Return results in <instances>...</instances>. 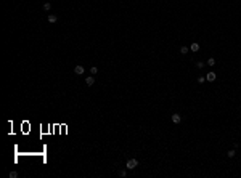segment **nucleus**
<instances>
[{"mask_svg": "<svg viewBox=\"0 0 241 178\" xmlns=\"http://www.w3.org/2000/svg\"><path fill=\"white\" fill-rule=\"evenodd\" d=\"M198 82H199V84H204V82H206V77H202V75L198 77Z\"/></svg>", "mask_w": 241, "mask_h": 178, "instance_id": "2eb2a0df", "label": "nucleus"}, {"mask_svg": "<svg viewBox=\"0 0 241 178\" xmlns=\"http://www.w3.org/2000/svg\"><path fill=\"white\" fill-rule=\"evenodd\" d=\"M10 177H11V178H16V177H18V172H10Z\"/></svg>", "mask_w": 241, "mask_h": 178, "instance_id": "dca6fc26", "label": "nucleus"}, {"mask_svg": "<svg viewBox=\"0 0 241 178\" xmlns=\"http://www.w3.org/2000/svg\"><path fill=\"white\" fill-rule=\"evenodd\" d=\"M90 72H92V75H95V74H96V72H98V67H90Z\"/></svg>", "mask_w": 241, "mask_h": 178, "instance_id": "f8f14e48", "label": "nucleus"}, {"mask_svg": "<svg viewBox=\"0 0 241 178\" xmlns=\"http://www.w3.org/2000/svg\"><path fill=\"white\" fill-rule=\"evenodd\" d=\"M215 79H217V75H215V72H209L207 75H206V80H209V82H214Z\"/></svg>", "mask_w": 241, "mask_h": 178, "instance_id": "20e7f679", "label": "nucleus"}, {"mask_svg": "<svg viewBox=\"0 0 241 178\" xmlns=\"http://www.w3.org/2000/svg\"><path fill=\"white\" fill-rule=\"evenodd\" d=\"M56 19H58V18H56V14H48V23H52V24H53V23H56Z\"/></svg>", "mask_w": 241, "mask_h": 178, "instance_id": "423d86ee", "label": "nucleus"}, {"mask_svg": "<svg viewBox=\"0 0 241 178\" xmlns=\"http://www.w3.org/2000/svg\"><path fill=\"white\" fill-rule=\"evenodd\" d=\"M84 71H85V69H84V66H80V64H77V66L74 67V72L77 74V75H82V74H84Z\"/></svg>", "mask_w": 241, "mask_h": 178, "instance_id": "f03ea898", "label": "nucleus"}, {"mask_svg": "<svg viewBox=\"0 0 241 178\" xmlns=\"http://www.w3.org/2000/svg\"><path fill=\"white\" fill-rule=\"evenodd\" d=\"M172 122H174V124H180V122H182V116H180V114H172Z\"/></svg>", "mask_w": 241, "mask_h": 178, "instance_id": "7ed1b4c3", "label": "nucleus"}, {"mask_svg": "<svg viewBox=\"0 0 241 178\" xmlns=\"http://www.w3.org/2000/svg\"><path fill=\"white\" fill-rule=\"evenodd\" d=\"M207 66H211V67L215 66V59H214V58H209V59H207Z\"/></svg>", "mask_w": 241, "mask_h": 178, "instance_id": "9d476101", "label": "nucleus"}, {"mask_svg": "<svg viewBox=\"0 0 241 178\" xmlns=\"http://www.w3.org/2000/svg\"><path fill=\"white\" fill-rule=\"evenodd\" d=\"M119 177H127V170H119Z\"/></svg>", "mask_w": 241, "mask_h": 178, "instance_id": "4468645a", "label": "nucleus"}, {"mask_svg": "<svg viewBox=\"0 0 241 178\" xmlns=\"http://www.w3.org/2000/svg\"><path fill=\"white\" fill-rule=\"evenodd\" d=\"M204 66H206V64H204L202 61H199V63H196V67H198V69H202Z\"/></svg>", "mask_w": 241, "mask_h": 178, "instance_id": "ddd939ff", "label": "nucleus"}, {"mask_svg": "<svg viewBox=\"0 0 241 178\" xmlns=\"http://www.w3.org/2000/svg\"><path fill=\"white\" fill-rule=\"evenodd\" d=\"M190 50H191V52H198V50H199V45H198V43H191Z\"/></svg>", "mask_w": 241, "mask_h": 178, "instance_id": "6e6552de", "label": "nucleus"}, {"mask_svg": "<svg viewBox=\"0 0 241 178\" xmlns=\"http://www.w3.org/2000/svg\"><path fill=\"white\" fill-rule=\"evenodd\" d=\"M188 52H190V48H188V47H185V45L180 48V53H182V55H187Z\"/></svg>", "mask_w": 241, "mask_h": 178, "instance_id": "1a4fd4ad", "label": "nucleus"}, {"mask_svg": "<svg viewBox=\"0 0 241 178\" xmlns=\"http://www.w3.org/2000/svg\"><path fill=\"white\" fill-rule=\"evenodd\" d=\"M125 167H127L129 170H134V169L138 167V160H137V159H129L127 164H125Z\"/></svg>", "mask_w": 241, "mask_h": 178, "instance_id": "f257e3e1", "label": "nucleus"}, {"mask_svg": "<svg viewBox=\"0 0 241 178\" xmlns=\"http://www.w3.org/2000/svg\"><path fill=\"white\" fill-rule=\"evenodd\" d=\"M42 8H43L45 11H50V10H52V3H50V2H47V3H43V7H42Z\"/></svg>", "mask_w": 241, "mask_h": 178, "instance_id": "0eeeda50", "label": "nucleus"}, {"mask_svg": "<svg viewBox=\"0 0 241 178\" xmlns=\"http://www.w3.org/2000/svg\"><path fill=\"white\" fill-rule=\"evenodd\" d=\"M227 156H228L230 159H231V157H235V156H236V151H235V149H231V151H228V154H227Z\"/></svg>", "mask_w": 241, "mask_h": 178, "instance_id": "9b49d317", "label": "nucleus"}, {"mask_svg": "<svg viewBox=\"0 0 241 178\" xmlns=\"http://www.w3.org/2000/svg\"><path fill=\"white\" fill-rule=\"evenodd\" d=\"M85 84H87L88 87H92L95 84V77H87V79H85Z\"/></svg>", "mask_w": 241, "mask_h": 178, "instance_id": "39448f33", "label": "nucleus"}]
</instances>
